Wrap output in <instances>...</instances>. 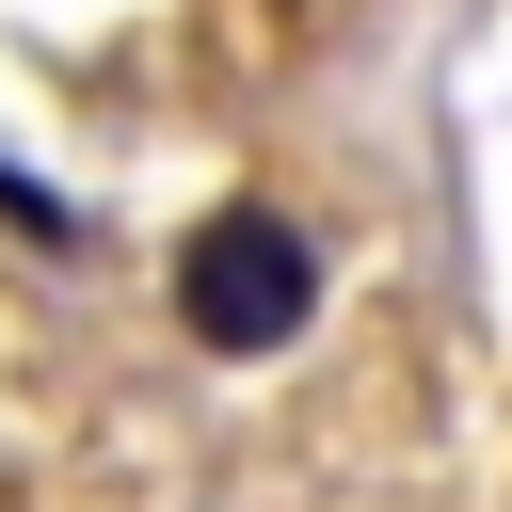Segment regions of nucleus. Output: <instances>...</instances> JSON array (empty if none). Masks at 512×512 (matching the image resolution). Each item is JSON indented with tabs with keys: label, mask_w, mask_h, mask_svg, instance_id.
Segmentation results:
<instances>
[{
	"label": "nucleus",
	"mask_w": 512,
	"mask_h": 512,
	"mask_svg": "<svg viewBox=\"0 0 512 512\" xmlns=\"http://www.w3.org/2000/svg\"><path fill=\"white\" fill-rule=\"evenodd\" d=\"M176 320H192V352H288L320 320V240L288 208H208L176 240Z\"/></svg>",
	"instance_id": "obj_1"
},
{
	"label": "nucleus",
	"mask_w": 512,
	"mask_h": 512,
	"mask_svg": "<svg viewBox=\"0 0 512 512\" xmlns=\"http://www.w3.org/2000/svg\"><path fill=\"white\" fill-rule=\"evenodd\" d=\"M0 224H32V240H80V208H64L48 176H16V160H0Z\"/></svg>",
	"instance_id": "obj_2"
}]
</instances>
